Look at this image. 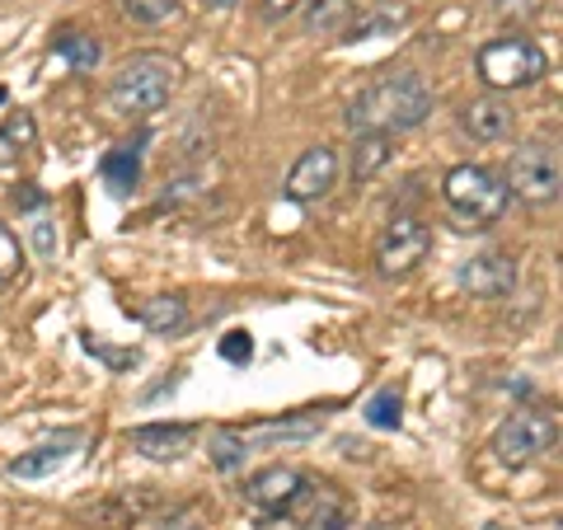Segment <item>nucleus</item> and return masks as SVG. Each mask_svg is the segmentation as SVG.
Instances as JSON below:
<instances>
[{"label": "nucleus", "instance_id": "f257e3e1", "mask_svg": "<svg viewBox=\"0 0 563 530\" xmlns=\"http://www.w3.org/2000/svg\"><path fill=\"white\" fill-rule=\"evenodd\" d=\"M432 113V85L418 70H395L347 103V128L352 132H409Z\"/></svg>", "mask_w": 563, "mask_h": 530}, {"label": "nucleus", "instance_id": "f03ea898", "mask_svg": "<svg viewBox=\"0 0 563 530\" xmlns=\"http://www.w3.org/2000/svg\"><path fill=\"white\" fill-rule=\"evenodd\" d=\"M174 85H179V66L165 52H136V57L118 66V76L109 85V103L118 118H151L169 103Z\"/></svg>", "mask_w": 563, "mask_h": 530}, {"label": "nucleus", "instance_id": "7ed1b4c3", "mask_svg": "<svg viewBox=\"0 0 563 530\" xmlns=\"http://www.w3.org/2000/svg\"><path fill=\"white\" fill-rule=\"evenodd\" d=\"M442 198L451 207V217L465 221L470 231L498 225L507 217V207H512V192H507L503 174H493L484 165H455L442 179Z\"/></svg>", "mask_w": 563, "mask_h": 530}, {"label": "nucleus", "instance_id": "20e7f679", "mask_svg": "<svg viewBox=\"0 0 563 530\" xmlns=\"http://www.w3.org/2000/svg\"><path fill=\"white\" fill-rule=\"evenodd\" d=\"M474 70L488 85L493 95L507 90H526V85H540L550 76V57L536 38H521V33H507V38H488L474 52Z\"/></svg>", "mask_w": 563, "mask_h": 530}, {"label": "nucleus", "instance_id": "39448f33", "mask_svg": "<svg viewBox=\"0 0 563 530\" xmlns=\"http://www.w3.org/2000/svg\"><path fill=\"white\" fill-rule=\"evenodd\" d=\"M507 192L531 207H544L559 198V184H563V169H559V151L550 141H526L521 151H512L507 161Z\"/></svg>", "mask_w": 563, "mask_h": 530}, {"label": "nucleus", "instance_id": "423d86ee", "mask_svg": "<svg viewBox=\"0 0 563 530\" xmlns=\"http://www.w3.org/2000/svg\"><path fill=\"white\" fill-rule=\"evenodd\" d=\"M554 441H559V418L550 409H521V413H512L498 428V437H493V451H498L503 465L521 470V465L540 461V455H550Z\"/></svg>", "mask_w": 563, "mask_h": 530}, {"label": "nucleus", "instance_id": "0eeeda50", "mask_svg": "<svg viewBox=\"0 0 563 530\" xmlns=\"http://www.w3.org/2000/svg\"><path fill=\"white\" fill-rule=\"evenodd\" d=\"M432 254V225L418 217H395L376 240V273L380 277H404L413 273L422 258Z\"/></svg>", "mask_w": 563, "mask_h": 530}, {"label": "nucleus", "instance_id": "6e6552de", "mask_svg": "<svg viewBox=\"0 0 563 530\" xmlns=\"http://www.w3.org/2000/svg\"><path fill=\"white\" fill-rule=\"evenodd\" d=\"M306 498V474L296 465H268L258 470L250 484H244V503L263 517H273V511H291L296 503Z\"/></svg>", "mask_w": 563, "mask_h": 530}, {"label": "nucleus", "instance_id": "1a4fd4ad", "mask_svg": "<svg viewBox=\"0 0 563 530\" xmlns=\"http://www.w3.org/2000/svg\"><path fill=\"white\" fill-rule=\"evenodd\" d=\"M333 184H339V151L310 146L287 174V198L291 202H320L333 192Z\"/></svg>", "mask_w": 563, "mask_h": 530}, {"label": "nucleus", "instance_id": "9d476101", "mask_svg": "<svg viewBox=\"0 0 563 530\" xmlns=\"http://www.w3.org/2000/svg\"><path fill=\"white\" fill-rule=\"evenodd\" d=\"M461 287L479 300H503L517 287V263L512 254H474L470 263H461Z\"/></svg>", "mask_w": 563, "mask_h": 530}, {"label": "nucleus", "instance_id": "9b49d317", "mask_svg": "<svg viewBox=\"0 0 563 530\" xmlns=\"http://www.w3.org/2000/svg\"><path fill=\"white\" fill-rule=\"evenodd\" d=\"M192 432L188 422H146V428H132V451L146 455V461H179V455L192 446Z\"/></svg>", "mask_w": 563, "mask_h": 530}, {"label": "nucleus", "instance_id": "f8f14e48", "mask_svg": "<svg viewBox=\"0 0 563 530\" xmlns=\"http://www.w3.org/2000/svg\"><path fill=\"white\" fill-rule=\"evenodd\" d=\"M461 128L474 141H503L507 132L517 128V113H512V103H507L503 95H484V99H470L461 109Z\"/></svg>", "mask_w": 563, "mask_h": 530}, {"label": "nucleus", "instance_id": "ddd939ff", "mask_svg": "<svg viewBox=\"0 0 563 530\" xmlns=\"http://www.w3.org/2000/svg\"><path fill=\"white\" fill-rule=\"evenodd\" d=\"M80 441H85L80 432H70V437H62V441H43V446H33V451H24V455H14V461H10V474H14V479H52L57 470L70 465V455H76Z\"/></svg>", "mask_w": 563, "mask_h": 530}, {"label": "nucleus", "instance_id": "4468645a", "mask_svg": "<svg viewBox=\"0 0 563 530\" xmlns=\"http://www.w3.org/2000/svg\"><path fill=\"white\" fill-rule=\"evenodd\" d=\"M352 155H347V169H352V184H372L376 174L390 165V151H395V132H352Z\"/></svg>", "mask_w": 563, "mask_h": 530}, {"label": "nucleus", "instance_id": "2eb2a0df", "mask_svg": "<svg viewBox=\"0 0 563 530\" xmlns=\"http://www.w3.org/2000/svg\"><path fill=\"white\" fill-rule=\"evenodd\" d=\"M409 24V10L404 5H372L366 14H352L343 24V43H366V38H380V33H395Z\"/></svg>", "mask_w": 563, "mask_h": 530}, {"label": "nucleus", "instance_id": "dca6fc26", "mask_svg": "<svg viewBox=\"0 0 563 530\" xmlns=\"http://www.w3.org/2000/svg\"><path fill=\"white\" fill-rule=\"evenodd\" d=\"M136 320L151 333H179L188 324V300L184 296H151L136 306Z\"/></svg>", "mask_w": 563, "mask_h": 530}, {"label": "nucleus", "instance_id": "f3484780", "mask_svg": "<svg viewBox=\"0 0 563 530\" xmlns=\"http://www.w3.org/2000/svg\"><path fill=\"white\" fill-rule=\"evenodd\" d=\"M99 174H103V184H109V192H118V198H122V192H132L136 179H141V155L132 146H118V151L103 155Z\"/></svg>", "mask_w": 563, "mask_h": 530}, {"label": "nucleus", "instance_id": "a211bd4d", "mask_svg": "<svg viewBox=\"0 0 563 530\" xmlns=\"http://www.w3.org/2000/svg\"><path fill=\"white\" fill-rule=\"evenodd\" d=\"M207 455H211V465H217L221 474H235L244 465V455H250V441H244V432L221 428V432L207 437Z\"/></svg>", "mask_w": 563, "mask_h": 530}, {"label": "nucleus", "instance_id": "6ab92c4d", "mask_svg": "<svg viewBox=\"0 0 563 530\" xmlns=\"http://www.w3.org/2000/svg\"><path fill=\"white\" fill-rule=\"evenodd\" d=\"M352 0H306V33H343Z\"/></svg>", "mask_w": 563, "mask_h": 530}, {"label": "nucleus", "instance_id": "aec40b11", "mask_svg": "<svg viewBox=\"0 0 563 530\" xmlns=\"http://www.w3.org/2000/svg\"><path fill=\"white\" fill-rule=\"evenodd\" d=\"M57 57L76 70H95L103 62V47H99V38H90V33H66V38H57Z\"/></svg>", "mask_w": 563, "mask_h": 530}, {"label": "nucleus", "instance_id": "412c9836", "mask_svg": "<svg viewBox=\"0 0 563 530\" xmlns=\"http://www.w3.org/2000/svg\"><path fill=\"white\" fill-rule=\"evenodd\" d=\"M33 136H38V128H33L29 113H10V122L0 128V161H10V155H20L33 146Z\"/></svg>", "mask_w": 563, "mask_h": 530}, {"label": "nucleus", "instance_id": "4be33fe9", "mask_svg": "<svg viewBox=\"0 0 563 530\" xmlns=\"http://www.w3.org/2000/svg\"><path fill=\"white\" fill-rule=\"evenodd\" d=\"M122 14H128L132 24L155 29V24H165L179 14V0H122Z\"/></svg>", "mask_w": 563, "mask_h": 530}, {"label": "nucleus", "instance_id": "5701e85b", "mask_svg": "<svg viewBox=\"0 0 563 530\" xmlns=\"http://www.w3.org/2000/svg\"><path fill=\"white\" fill-rule=\"evenodd\" d=\"M399 418H404V399H399V390H380L372 404H366V422H372V428H380V432H395V428H399Z\"/></svg>", "mask_w": 563, "mask_h": 530}, {"label": "nucleus", "instance_id": "b1692460", "mask_svg": "<svg viewBox=\"0 0 563 530\" xmlns=\"http://www.w3.org/2000/svg\"><path fill=\"white\" fill-rule=\"evenodd\" d=\"M29 240H33V250H38V258H43V263H52V258H57V250H62V240H57V221L43 217V211L33 217Z\"/></svg>", "mask_w": 563, "mask_h": 530}, {"label": "nucleus", "instance_id": "393cba45", "mask_svg": "<svg viewBox=\"0 0 563 530\" xmlns=\"http://www.w3.org/2000/svg\"><path fill=\"white\" fill-rule=\"evenodd\" d=\"M20 268H24V250H20V240H14L5 225H0V291L10 287L14 277H20Z\"/></svg>", "mask_w": 563, "mask_h": 530}, {"label": "nucleus", "instance_id": "a878e982", "mask_svg": "<svg viewBox=\"0 0 563 530\" xmlns=\"http://www.w3.org/2000/svg\"><path fill=\"white\" fill-rule=\"evenodd\" d=\"M221 357L244 366V362L254 357V339H250V333H225V339H221Z\"/></svg>", "mask_w": 563, "mask_h": 530}, {"label": "nucleus", "instance_id": "bb28decb", "mask_svg": "<svg viewBox=\"0 0 563 530\" xmlns=\"http://www.w3.org/2000/svg\"><path fill=\"white\" fill-rule=\"evenodd\" d=\"M85 347H90L95 357H103L109 366H136V352H113V347H103V343H95V339H85Z\"/></svg>", "mask_w": 563, "mask_h": 530}, {"label": "nucleus", "instance_id": "cd10ccee", "mask_svg": "<svg viewBox=\"0 0 563 530\" xmlns=\"http://www.w3.org/2000/svg\"><path fill=\"white\" fill-rule=\"evenodd\" d=\"M10 202L20 207V211H38V207H43L47 198H43V192L33 188V184H24V188H14V192H10Z\"/></svg>", "mask_w": 563, "mask_h": 530}, {"label": "nucleus", "instance_id": "c85d7f7f", "mask_svg": "<svg viewBox=\"0 0 563 530\" xmlns=\"http://www.w3.org/2000/svg\"><path fill=\"white\" fill-rule=\"evenodd\" d=\"M306 0H263V20H287V14H296Z\"/></svg>", "mask_w": 563, "mask_h": 530}, {"label": "nucleus", "instance_id": "c756f323", "mask_svg": "<svg viewBox=\"0 0 563 530\" xmlns=\"http://www.w3.org/2000/svg\"><path fill=\"white\" fill-rule=\"evenodd\" d=\"M263 530H301V521H296L291 511H273V517L263 521Z\"/></svg>", "mask_w": 563, "mask_h": 530}, {"label": "nucleus", "instance_id": "7c9ffc66", "mask_svg": "<svg viewBox=\"0 0 563 530\" xmlns=\"http://www.w3.org/2000/svg\"><path fill=\"white\" fill-rule=\"evenodd\" d=\"M161 530H202L198 521H192V517H174V521H165Z\"/></svg>", "mask_w": 563, "mask_h": 530}, {"label": "nucleus", "instance_id": "2f4dec72", "mask_svg": "<svg viewBox=\"0 0 563 530\" xmlns=\"http://www.w3.org/2000/svg\"><path fill=\"white\" fill-rule=\"evenodd\" d=\"M207 5H217V10H221V5H235V0H207Z\"/></svg>", "mask_w": 563, "mask_h": 530}, {"label": "nucleus", "instance_id": "473e14b6", "mask_svg": "<svg viewBox=\"0 0 563 530\" xmlns=\"http://www.w3.org/2000/svg\"><path fill=\"white\" fill-rule=\"evenodd\" d=\"M0 103H5V90H0Z\"/></svg>", "mask_w": 563, "mask_h": 530}]
</instances>
